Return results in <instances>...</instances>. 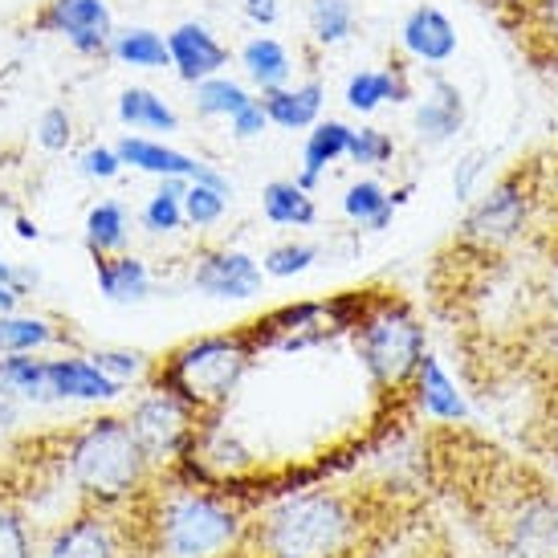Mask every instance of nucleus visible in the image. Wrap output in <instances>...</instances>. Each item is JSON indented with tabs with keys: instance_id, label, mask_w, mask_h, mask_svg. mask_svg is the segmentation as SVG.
<instances>
[{
	"instance_id": "37998d69",
	"label": "nucleus",
	"mask_w": 558,
	"mask_h": 558,
	"mask_svg": "<svg viewBox=\"0 0 558 558\" xmlns=\"http://www.w3.org/2000/svg\"><path fill=\"white\" fill-rule=\"evenodd\" d=\"M25 274H16L13 265L4 262V257H0V286H9V290H16V294H21V290H25Z\"/></svg>"
},
{
	"instance_id": "473e14b6",
	"label": "nucleus",
	"mask_w": 558,
	"mask_h": 558,
	"mask_svg": "<svg viewBox=\"0 0 558 558\" xmlns=\"http://www.w3.org/2000/svg\"><path fill=\"white\" fill-rule=\"evenodd\" d=\"M347 156L363 163V168H379V163H388L396 156V143H391L388 131H379V126H359L351 131V147H347Z\"/></svg>"
},
{
	"instance_id": "c85d7f7f",
	"label": "nucleus",
	"mask_w": 558,
	"mask_h": 558,
	"mask_svg": "<svg viewBox=\"0 0 558 558\" xmlns=\"http://www.w3.org/2000/svg\"><path fill=\"white\" fill-rule=\"evenodd\" d=\"M306 21H311L318 46H342L355 29V4L351 0H311Z\"/></svg>"
},
{
	"instance_id": "a878e982",
	"label": "nucleus",
	"mask_w": 558,
	"mask_h": 558,
	"mask_svg": "<svg viewBox=\"0 0 558 558\" xmlns=\"http://www.w3.org/2000/svg\"><path fill=\"white\" fill-rule=\"evenodd\" d=\"M126 245V208L119 201H102L86 213V248L94 257H110Z\"/></svg>"
},
{
	"instance_id": "bb28decb",
	"label": "nucleus",
	"mask_w": 558,
	"mask_h": 558,
	"mask_svg": "<svg viewBox=\"0 0 558 558\" xmlns=\"http://www.w3.org/2000/svg\"><path fill=\"white\" fill-rule=\"evenodd\" d=\"M342 208H347V217L359 220V225H367V229H388L391 217H396V201L388 196V187L375 184V180H359L355 187H347V196H342Z\"/></svg>"
},
{
	"instance_id": "c03bdc74",
	"label": "nucleus",
	"mask_w": 558,
	"mask_h": 558,
	"mask_svg": "<svg viewBox=\"0 0 558 558\" xmlns=\"http://www.w3.org/2000/svg\"><path fill=\"white\" fill-rule=\"evenodd\" d=\"M16 290H9V286H0V314H13V306H16Z\"/></svg>"
},
{
	"instance_id": "5701e85b",
	"label": "nucleus",
	"mask_w": 558,
	"mask_h": 558,
	"mask_svg": "<svg viewBox=\"0 0 558 558\" xmlns=\"http://www.w3.org/2000/svg\"><path fill=\"white\" fill-rule=\"evenodd\" d=\"M416 388H420V403H424V412L436 420H461L465 416V403L457 396V388L449 384V375L440 372V363L433 355L420 359L416 367Z\"/></svg>"
},
{
	"instance_id": "c9c22d12",
	"label": "nucleus",
	"mask_w": 558,
	"mask_h": 558,
	"mask_svg": "<svg viewBox=\"0 0 558 558\" xmlns=\"http://www.w3.org/2000/svg\"><path fill=\"white\" fill-rule=\"evenodd\" d=\"M74 135V123H70V110L65 107H49L41 119H37V143L46 151H65V143Z\"/></svg>"
},
{
	"instance_id": "ea45409f",
	"label": "nucleus",
	"mask_w": 558,
	"mask_h": 558,
	"mask_svg": "<svg viewBox=\"0 0 558 558\" xmlns=\"http://www.w3.org/2000/svg\"><path fill=\"white\" fill-rule=\"evenodd\" d=\"M233 135L236 140H253V135H262L265 126H269V119H265V107H262V98H248L245 107L236 110L233 119Z\"/></svg>"
},
{
	"instance_id": "2eb2a0df",
	"label": "nucleus",
	"mask_w": 558,
	"mask_h": 558,
	"mask_svg": "<svg viewBox=\"0 0 558 558\" xmlns=\"http://www.w3.org/2000/svg\"><path fill=\"white\" fill-rule=\"evenodd\" d=\"M400 41L416 62H428V65H445L457 53V29H452L449 16L440 13V9H433V4H420V9L408 13Z\"/></svg>"
},
{
	"instance_id": "58836bf2",
	"label": "nucleus",
	"mask_w": 558,
	"mask_h": 558,
	"mask_svg": "<svg viewBox=\"0 0 558 558\" xmlns=\"http://www.w3.org/2000/svg\"><path fill=\"white\" fill-rule=\"evenodd\" d=\"M78 163H82V175H90V180H114L123 171V159H119L114 147H86Z\"/></svg>"
},
{
	"instance_id": "2f4dec72",
	"label": "nucleus",
	"mask_w": 558,
	"mask_h": 558,
	"mask_svg": "<svg viewBox=\"0 0 558 558\" xmlns=\"http://www.w3.org/2000/svg\"><path fill=\"white\" fill-rule=\"evenodd\" d=\"M225 208H229V187H217V184H187L184 192V220H192L196 229L204 225H217L225 217Z\"/></svg>"
},
{
	"instance_id": "f03ea898",
	"label": "nucleus",
	"mask_w": 558,
	"mask_h": 558,
	"mask_svg": "<svg viewBox=\"0 0 558 558\" xmlns=\"http://www.w3.org/2000/svg\"><path fill=\"white\" fill-rule=\"evenodd\" d=\"M359 538V513L342 494H302L265 518L257 546L265 558H347Z\"/></svg>"
},
{
	"instance_id": "f3484780",
	"label": "nucleus",
	"mask_w": 558,
	"mask_h": 558,
	"mask_svg": "<svg viewBox=\"0 0 558 558\" xmlns=\"http://www.w3.org/2000/svg\"><path fill=\"white\" fill-rule=\"evenodd\" d=\"M408 98H412V82L403 62H388V70H359L347 82V107L359 114H372L384 102H408Z\"/></svg>"
},
{
	"instance_id": "a19ab883",
	"label": "nucleus",
	"mask_w": 558,
	"mask_h": 558,
	"mask_svg": "<svg viewBox=\"0 0 558 558\" xmlns=\"http://www.w3.org/2000/svg\"><path fill=\"white\" fill-rule=\"evenodd\" d=\"M481 163H485V151H469V156L457 163V175H452V192H457V201H469L473 180L481 175Z\"/></svg>"
},
{
	"instance_id": "7c9ffc66",
	"label": "nucleus",
	"mask_w": 558,
	"mask_h": 558,
	"mask_svg": "<svg viewBox=\"0 0 558 558\" xmlns=\"http://www.w3.org/2000/svg\"><path fill=\"white\" fill-rule=\"evenodd\" d=\"M192 180H163L159 192L143 208V225L151 233H175L184 225V192Z\"/></svg>"
},
{
	"instance_id": "412c9836",
	"label": "nucleus",
	"mask_w": 558,
	"mask_h": 558,
	"mask_svg": "<svg viewBox=\"0 0 558 558\" xmlns=\"http://www.w3.org/2000/svg\"><path fill=\"white\" fill-rule=\"evenodd\" d=\"M107 53L114 62L135 65V70H163V65H171L168 37H159L156 29H114Z\"/></svg>"
},
{
	"instance_id": "a18cd8bd",
	"label": "nucleus",
	"mask_w": 558,
	"mask_h": 558,
	"mask_svg": "<svg viewBox=\"0 0 558 558\" xmlns=\"http://www.w3.org/2000/svg\"><path fill=\"white\" fill-rule=\"evenodd\" d=\"M16 229H21V236H37V229H33L29 220H16Z\"/></svg>"
},
{
	"instance_id": "4c0bfd02",
	"label": "nucleus",
	"mask_w": 558,
	"mask_h": 558,
	"mask_svg": "<svg viewBox=\"0 0 558 558\" xmlns=\"http://www.w3.org/2000/svg\"><path fill=\"white\" fill-rule=\"evenodd\" d=\"M94 359V367L98 372H107L110 379H119V384H126V379H135V375L143 372V355H131V351H98Z\"/></svg>"
},
{
	"instance_id": "4468645a",
	"label": "nucleus",
	"mask_w": 558,
	"mask_h": 558,
	"mask_svg": "<svg viewBox=\"0 0 558 558\" xmlns=\"http://www.w3.org/2000/svg\"><path fill=\"white\" fill-rule=\"evenodd\" d=\"M49 400H114L123 384L94 367V359H46Z\"/></svg>"
},
{
	"instance_id": "39448f33",
	"label": "nucleus",
	"mask_w": 558,
	"mask_h": 558,
	"mask_svg": "<svg viewBox=\"0 0 558 558\" xmlns=\"http://www.w3.org/2000/svg\"><path fill=\"white\" fill-rule=\"evenodd\" d=\"M355 347L379 388H403L424 359V330L400 302H379L359 318Z\"/></svg>"
},
{
	"instance_id": "b1692460",
	"label": "nucleus",
	"mask_w": 558,
	"mask_h": 558,
	"mask_svg": "<svg viewBox=\"0 0 558 558\" xmlns=\"http://www.w3.org/2000/svg\"><path fill=\"white\" fill-rule=\"evenodd\" d=\"M119 119L126 126H135V131H163V135L180 126V114L156 90H143V86L123 90V98H119Z\"/></svg>"
},
{
	"instance_id": "f257e3e1",
	"label": "nucleus",
	"mask_w": 558,
	"mask_h": 558,
	"mask_svg": "<svg viewBox=\"0 0 558 558\" xmlns=\"http://www.w3.org/2000/svg\"><path fill=\"white\" fill-rule=\"evenodd\" d=\"M62 461L82 497H90V506H102V510L126 506L151 473L131 424L119 416H98L74 428L65 436Z\"/></svg>"
},
{
	"instance_id": "393cba45",
	"label": "nucleus",
	"mask_w": 558,
	"mask_h": 558,
	"mask_svg": "<svg viewBox=\"0 0 558 558\" xmlns=\"http://www.w3.org/2000/svg\"><path fill=\"white\" fill-rule=\"evenodd\" d=\"M262 208L274 225H314V201L298 180H274L262 192Z\"/></svg>"
},
{
	"instance_id": "ddd939ff",
	"label": "nucleus",
	"mask_w": 558,
	"mask_h": 558,
	"mask_svg": "<svg viewBox=\"0 0 558 558\" xmlns=\"http://www.w3.org/2000/svg\"><path fill=\"white\" fill-rule=\"evenodd\" d=\"M168 53H171L175 74H180L187 86H196V82H204V78H217L220 70L229 65V49L220 46L204 25H196V21H187V25L168 33Z\"/></svg>"
},
{
	"instance_id": "a211bd4d",
	"label": "nucleus",
	"mask_w": 558,
	"mask_h": 558,
	"mask_svg": "<svg viewBox=\"0 0 558 558\" xmlns=\"http://www.w3.org/2000/svg\"><path fill=\"white\" fill-rule=\"evenodd\" d=\"M465 126V98L449 78H433V94L416 107V135L424 143H449Z\"/></svg>"
},
{
	"instance_id": "6e6552de",
	"label": "nucleus",
	"mask_w": 558,
	"mask_h": 558,
	"mask_svg": "<svg viewBox=\"0 0 558 558\" xmlns=\"http://www.w3.org/2000/svg\"><path fill=\"white\" fill-rule=\"evenodd\" d=\"M37 25L65 37L86 58L107 53L110 37H114V21H110V9L102 0H49Z\"/></svg>"
},
{
	"instance_id": "423d86ee",
	"label": "nucleus",
	"mask_w": 558,
	"mask_h": 558,
	"mask_svg": "<svg viewBox=\"0 0 558 558\" xmlns=\"http://www.w3.org/2000/svg\"><path fill=\"white\" fill-rule=\"evenodd\" d=\"M131 433L140 440L147 465H168L175 457H184L196 440V412L180 396L163 388H151L135 408H131Z\"/></svg>"
},
{
	"instance_id": "0eeeda50",
	"label": "nucleus",
	"mask_w": 558,
	"mask_h": 558,
	"mask_svg": "<svg viewBox=\"0 0 558 558\" xmlns=\"http://www.w3.org/2000/svg\"><path fill=\"white\" fill-rule=\"evenodd\" d=\"M526 208H530L526 180H522V171H513V175H506V180L469 213L465 241L477 248H501L506 241H513V236L522 233Z\"/></svg>"
},
{
	"instance_id": "c756f323",
	"label": "nucleus",
	"mask_w": 558,
	"mask_h": 558,
	"mask_svg": "<svg viewBox=\"0 0 558 558\" xmlns=\"http://www.w3.org/2000/svg\"><path fill=\"white\" fill-rule=\"evenodd\" d=\"M253 94L241 86V82H233V78H204V82H196V114H204V119H233L236 110L245 107Z\"/></svg>"
},
{
	"instance_id": "1a4fd4ad",
	"label": "nucleus",
	"mask_w": 558,
	"mask_h": 558,
	"mask_svg": "<svg viewBox=\"0 0 558 558\" xmlns=\"http://www.w3.org/2000/svg\"><path fill=\"white\" fill-rule=\"evenodd\" d=\"M506 550L513 558H558V497L534 489L506 522Z\"/></svg>"
},
{
	"instance_id": "7ed1b4c3",
	"label": "nucleus",
	"mask_w": 558,
	"mask_h": 558,
	"mask_svg": "<svg viewBox=\"0 0 558 558\" xmlns=\"http://www.w3.org/2000/svg\"><path fill=\"white\" fill-rule=\"evenodd\" d=\"M253 347V335H208L187 342L156 367V388L180 396L196 416L213 412L241 384Z\"/></svg>"
},
{
	"instance_id": "f8f14e48",
	"label": "nucleus",
	"mask_w": 558,
	"mask_h": 558,
	"mask_svg": "<svg viewBox=\"0 0 558 558\" xmlns=\"http://www.w3.org/2000/svg\"><path fill=\"white\" fill-rule=\"evenodd\" d=\"M46 558H123V543H119V534H114L110 510L90 506V510H82L74 522H65V526L53 534Z\"/></svg>"
},
{
	"instance_id": "9d476101",
	"label": "nucleus",
	"mask_w": 558,
	"mask_h": 558,
	"mask_svg": "<svg viewBox=\"0 0 558 558\" xmlns=\"http://www.w3.org/2000/svg\"><path fill=\"white\" fill-rule=\"evenodd\" d=\"M192 286L208 298H253L262 290V265L253 262L248 253L217 248V253H204L196 262Z\"/></svg>"
},
{
	"instance_id": "f704fd0d",
	"label": "nucleus",
	"mask_w": 558,
	"mask_h": 558,
	"mask_svg": "<svg viewBox=\"0 0 558 558\" xmlns=\"http://www.w3.org/2000/svg\"><path fill=\"white\" fill-rule=\"evenodd\" d=\"M314 262H318L314 245H281L265 257V274L269 278H294V274H306Z\"/></svg>"
},
{
	"instance_id": "aec40b11",
	"label": "nucleus",
	"mask_w": 558,
	"mask_h": 558,
	"mask_svg": "<svg viewBox=\"0 0 558 558\" xmlns=\"http://www.w3.org/2000/svg\"><path fill=\"white\" fill-rule=\"evenodd\" d=\"M351 131H355V126L339 123V119L314 123L311 140H306V151H302V175H298V184L306 187V192L318 184V175L326 171V163H335V159L347 156V147H351Z\"/></svg>"
},
{
	"instance_id": "79ce46f5",
	"label": "nucleus",
	"mask_w": 558,
	"mask_h": 558,
	"mask_svg": "<svg viewBox=\"0 0 558 558\" xmlns=\"http://www.w3.org/2000/svg\"><path fill=\"white\" fill-rule=\"evenodd\" d=\"M245 16L253 25H274L278 21V0H245Z\"/></svg>"
},
{
	"instance_id": "4be33fe9",
	"label": "nucleus",
	"mask_w": 558,
	"mask_h": 558,
	"mask_svg": "<svg viewBox=\"0 0 558 558\" xmlns=\"http://www.w3.org/2000/svg\"><path fill=\"white\" fill-rule=\"evenodd\" d=\"M241 65H245V74L257 82L262 90H278V86L290 82V53H286V46L274 41V37H253V41L241 49Z\"/></svg>"
},
{
	"instance_id": "dca6fc26",
	"label": "nucleus",
	"mask_w": 558,
	"mask_h": 558,
	"mask_svg": "<svg viewBox=\"0 0 558 558\" xmlns=\"http://www.w3.org/2000/svg\"><path fill=\"white\" fill-rule=\"evenodd\" d=\"M323 98H326V86L318 78L302 82V86H278V90H265L262 94V107H265V119L281 131H306V126L318 123V114H323Z\"/></svg>"
},
{
	"instance_id": "9b49d317",
	"label": "nucleus",
	"mask_w": 558,
	"mask_h": 558,
	"mask_svg": "<svg viewBox=\"0 0 558 558\" xmlns=\"http://www.w3.org/2000/svg\"><path fill=\"white\" fill-rule=\"evenodd\" d=\"M114 151H119L123 163H131V168H140V171H151L159 180H196V184L229 187L225 175L213 171L208 163L184 156V151H171V147H163V143H156V140H143V135H126Z\"/></svg>"
},
{
	"instance_id": "6ab92c4d",
	"label": "nucleus",
	"mask_w": 558,
	"mask_h": 558,
	"mask_svg": "<svg viewBox=\"0 0 558 558\" xmlns=\"http://www.w3.org/2000/svg\"><path fill=\"white\" fill-rule=\"evenodd\" d=\"M94 274H98V290L110 302H143L151 294V274L140 257L131 253H110V257H94Z\"/></svg>"
},
{
	"instance_id": "e433bc0d",
	"label": "nucleus",
	"mask_w": 558,
	"mask_h": 558,
	"mask_svg": "<svg viewBox=\"0 0 558 558\" xmlns=\"http://www.w3.org/2000/svg\"><path fill=\"white\" fill-rule=\"evenodd\" d=\"M530 29L558 53V0H526Z\"/></svg>"
},
{
	"instance_id": "20e7f679",
	"label": "nucleus",
	"mask_w": 558,
	"mask_h": 558,
	"mask_svg": "<svg viewBox=\"0 0 558 558\" xmlns=\"http://www.w3.org/2000/svg\"><path fill=\"white\" fill-rule=\"evenodd\" d=\"M151 538L168 558L220 555L236 538V513L208 494H171L151 518Z\"/></svg>"
},
{
	"instance_id": "72a5a7b5",
	"label": "nucleus",
	"mask_w": 558,
	"mask_h": 558,
	"mask_svg": "<svg viewBox=\"0 0 558 558\" xmlns=\"http://www.w3.org/2000/svg\"><path fill=\"white\" fill-rule=\"evenodd\" d=\"M0 558H33V538L29 526L16 506L0 501Z\"/></svg>"
},
{
	"instance_id": "cd10ccee",
	"label": "nucleus",
	"mask_w": 558,
	"mask_h": 558,
	"mask_svg": "<svg viewBox=\"0 0 558 558\" xmlns=\"http://www.w3.org/2000/svg\"><path fill=\"white\" fill-rule=\"evenodd\" d=\"M49 342H62V330H53L46 318H16L0 314V355H29Z\"/></svg>"
}]
</instances>
